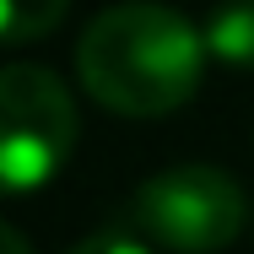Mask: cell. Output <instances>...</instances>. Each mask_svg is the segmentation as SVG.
Segmentation results:
<instances>
[{
  "mask_svg": "<svg viewBox=\"0 0 254 254\" xmlns=\"http://www.w3.org/2000/svg\"><path fill=\"white\" fill-rule=\"evenodd\" d=\"M205 33L173 5H108L76 44V81L87 98L125 119H162L200 92Z\"/></svg>",
  "mask_w": 254,
  "mask_h": 254,
  "instance_id": "1",
  "label": "cell"
},
{
  "mask_svg": "<svg viewBox=\"0 0 254 254\" xmlns=\"http://www.w3.org/2000/svg\"><path fill=\"white\" fill-rule=\"evenodd\" d=\"M249 222V200L227 168L179 162L152 173L130 195V227L173 254H216L227 249Z\"/></svg>",
  "mask_w": 254,
  "mask_h": 254,
  "instance_id": "2",
  "label": "cell"
},
{
  "mask_svg": "<svg viewBox=\"0 0 254 254\" xmlns=\"http://www.w3.org/2000/svg\"><path fill=\"white\" fill-rule=\"evenodd\" d=\"M76 152V98L49 65L0 70V184L11 195L44 190Z\"/></svg>",
  "mask_w": 254,
  "mask_h": 254,
  "instance_id": "3",
  "label": "cell"
},
{
  "mask_svg": "<svg viewBox=\"0 0 254 254\" xmlns=\"http://www.w3.org/2000/svg\"><path fill=\"white\" fill-rule=\"evenodd\" d=\"M200 33H205L211 60L249 70V65H254V0H222V5L205 16Z\"/></svg>",
  "mask_w": 254,
  "mask_h": 254,
  "instance_id": "4",
  "label": "cell"
},
{
  "mask_svg": "<svg viewBox=\"0 0 254 254\" xmlns=\"http://www.w3.org/2000/svg\"><path fill=\"white\" fill-rule=\"evenodd\" d=\"M65 5L70 0H0V33H5V44H33V38L54 33L60 16H65Z\"/></svg>",
  "mask_w": 254,
  "mask_h": 254,
  "instance_id": "5",
  "label": "cell"
},
{
  "mask_svg": "<svg viewBox=\"0 0 254 254\" xmlns=\"http://www.w3.org/2000/svg\"><path fill=\"white\" fill-rule=\"evenodd\" d=\"M70 254H157L135 227H103V233H92V238H81Z\"/></svg>",
  "mask_w": 254,
  "mask_h": 254,
  "instance_id": "6",
  "label": "cell"
},
{
  "mask_svg": "<svg viewBox=\"0 0 254 254\" xmlns=\"http://www.w3.org/2000/svg\"><path fill=\"white\" fill-rule=\"evenodd\" d=\"M0 254H33V244H27L16 227H5V233H0Z\"/></svg>",
  "mask_w": 254,
  "mask_h": 254,
  "instance_id": "7",
  "label": "cell"
}]
</instances>
